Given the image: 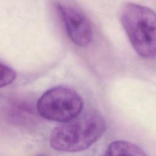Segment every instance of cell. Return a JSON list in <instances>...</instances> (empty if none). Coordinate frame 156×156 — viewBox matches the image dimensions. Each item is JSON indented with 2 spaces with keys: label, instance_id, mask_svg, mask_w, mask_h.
<instances>
[{
  "label": "cell",
  "instance_id": "6da1fadb",
  "mask_svg": "<svg viewBox=\"0 0 156 156\" xmlns=\"http://www.w3.org/2000/svg\"><path fill=\"white\" fill-rule=\"evenodd\" d=\"M105 128L101 114L96 110H89L55 127L50 135V144L62 152L84 151L101 137Z\"/></svg>",
  "mask_w": 156,
  "mask_h": 156
},
{
  "label": "cell",
  "instance_id": "5b68a950",
  "mask_svg": "<svg viewBox=\"0 0 156 156\" xmlns=\"http://www.w3.org/2000/svg\"><path fill=\"white\" fill-rule=\"evenodd\" d=\"M27 102L19 99L8 100L4 106L5 114L10 121L15 124H28L35 119L32 107Z\"/></svg>",
  "mask_w": 156,
  "mask_h": 156
},
{
  "label": "cell",
  "instance_id": "7a4b0ae2",
  "mask_svg": "<svg viewBox=\"0 0 156 156\" xmlns=\"http://www.w3.org/2000/svg\"><path fill=\"white\" fill-rule=\"evenodd\" d=\"M120 20L138 54L144 58H154L156 53L155 12L142 5L127 2L121 10Z\"/></svg>",
  "mask_w": 156,
  "mask_h": 156
},
{
  "label": "cell",
  "instance_id": "52a82bcc",
  "mask_svg": "<svg viewBox=\"0 0 156 156\" xmlns=\"http://www.w3.org/2000/svg\"><path fill=\"white\" fill-rule=\"evenodd\" d=\"M16 78L15 71L9 66L1 62V88L6 87L12 83Z\"/></svg>",
  "mask_w": 156,
  "mask_h": 156
},
{
  "label": "cell",
  "instance_id": "3957f363",
  "mask_svg": "<svg viewBox=\"0 0 156 156\" xmlns=\"http://www.w3.org/2000/svg\"><path fill=\"white\" fill-rule=\"evenodd\" d=\"M83 106L82 98L77 91L65 86H57L41 95L37 104V110L44 119L64 123L79 116Z\"/></svg>",
  "mask_w": 156,
  "mask_h": 156
},
{
  "label": "cell",
  "instance_id": "8992f818",
  "mask_svg": "<svg viewBox=\"0 0 156 156\" xmlns=\"http://www.w3.org/2000/svg\"><path fill=\"white\" fill-rule=\"evenodd\" d=\"M107 155H146L144 151L138 146L126 141H114L108 146Z\"/></svg>",
  "mask_w": 156,
  "mask_h": 156
},
{
  "label": "cell",
  "instance_id": "277c9868",
  "mask_svg": "<svg viewBox=\"0 0 156 156\" xmlns=\"http://www.w3.org/2000/svg\"><path fill=\"white\" fill-rule=\"evenodd\" d=\"M56 8L70 40L77 46H88L91 41L93 32L90 21L84 12L67 2H58Z\"/></svg>",
  "mask_w": 156,
  "mask_h": 156
}]
</instances>
